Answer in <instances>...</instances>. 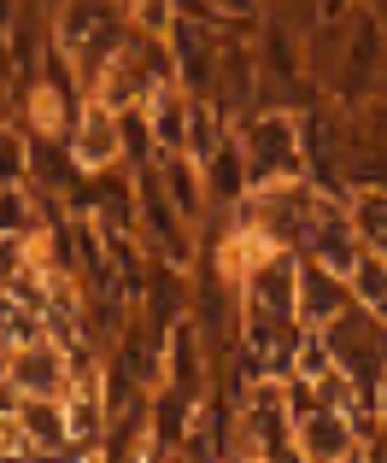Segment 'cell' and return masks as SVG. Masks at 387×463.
<instances>
[{
	"label": "cell",
	"mask_w": 387,
	"mask_h": 463,
	"mask_svg": "<svg viewBox=\"0 0 387 463\" xmlns=\"http://www.w3.org/2000/svg\"><path fill=\"white\" fill-rule=\"evenodd\" d=\"M294 446L306 463H341L353 452V417L346 411H311L294 422Z\"/></svg>",
	"instance_id": "ba28073f"
},
{
	"label": "cell",
	"mask_w": 387,
	"mask_h": 463,
	"mask_svg": "<svg viewBox=\"0 0 387 463\" xmlns=\"http://www.w3.org/2000/svg\"><path fill=\"white\" fill-rule=\"evenodd\" d=\"M346 288H353V299L370 317H382V323H387V259H382V252L364 247V259H358V270L346 276Z\"/></svg>",
	"instance_id": "8fae6325"
},
{
	"label": "cell",
	"mask_w": 387,
	"mask_h": 463,
	"mask_svg": "<svg viewBox=\"0 0 387 463\" xmlns=\"http://www.w3.org/2000/svg\"><path fill=\"white\" fill-rule=\"evenodd\" d=\"M124 12H129V30L136 35H159V42L176 30V18H183L176 0H124Z\"/></svg>",
	"instance_id": "7c38bea8"
},
{
	"label": "cell",
	"mask_w": 387,
	"mask_h": 463,
	"mask_svg": "<svg viewBox=\"0 0 387 463\" xmlns=\"http://www.w3.org/2000/svg\"><path fill=\"white\" fill-rule=\"evenodd\" d=\"M346 306H353L346 276H335L329 264H317V259H299V323L323 328V323H335Z\"/></svg>",
	"instance_id": "8992f818"
},
{
	"label": "cell",
	"mask_w": 387,
	"mask_h": 463,
	"mask_svg": "<svg viewBox=\"0 0 387 463\" xmlns=\"http://www.w3.org/2000/svg\"><path fill=\"white\" fill-rule=\"evenodd\" d=\"M141 118H147V129H153V147L165 153H183L188 147V118H194V94H183L176 82H165L159 94H147L141 100Z\"/></svg>",
	"instance_id": "9c48e42d"
},
{
	"label": "cell",
	"mask_w": 387,
	"mask_h": 463,
	"mask_svg": "<svg viewBox=\"0 0 387 463\" xmlns=\"http://www.w3.org/2000/svg\"><path fill=\"white\" fill-rule=\"evenodd\" d=\"M18 405H24V393L12 387V375L0 370V417H18Z\"/></svg>",
	"instance_id": "5bb4252c"
},
{
	"label": "cell",
	"mask_w": 387,
	"mask_h": 463,
	"mask_svg": "<svg viewBox=\"0 0 387 463\" xmlns=\"http://www.w3.org/2000/svg\"><path fill=\"white\" fill-rule=\"evenodd\" d=\"M65 153H71V170H82V176L118 170L124 165V124H118V112L82 100L77 124H71V136H65Z\"/></svg>",
	"instance_id": "5b68a950"
},
{
	"label": "cell",
	"mask_w": 387,
	"mask_h": 463,
	"mask_svg": "<svg viewBox=\"0 0 387 463\" xmlns=\"http://www.w3.org/2000/svg\"><path fill=\"white\" fill-rule=\"evenodd\" d=\"M241 158H247V194L252 188H282L306 182V136L294 112H259L241 129Z\"/></svg>",
	"instance_id": "7a4b0ae2"
},
{
	"label": "cell",
	"mask_w": 387,
	"mask_h": 463,
	"mask_svg": "<svg viewBox=\"0 0 387 463\" xmlns=\"http://www.w3.org/2000/svg\"><path fill=\"white\" fill-rule=\"evenodd\" d=\"M6 375H12V387H18L24 399H65V387H71V352L42 328V335H30V340L12 346Z\"/></svg>",
	"instance_id": "3957f363"
},
{
	"label": "cell",
	"mask_w": 387,
	"mask_h": 463,
	"mask_svg": "<svg viewBox=\"0 0 387 463\" xmlns=\"http://www.w3.org/2000/svg\"><path fill=\"white\" fill-rule=\"evenodd\" d=\"M0 182H30V129L0 124Z\"/></svg>",
	"instance_id": "4fadbf2b"
},
{
	"label": "cell",
	"mask_w": 387,
	"mask_h": 463,
	"mask_svg": "<svg viewBox=\"0 0 387 463\" xmlns=\"http://www.w3.org/2000/svg\"><path fill=\"white\" fill-rule=\"evenodd\" d=\"M42 229H47V217H42V200H35L30 182H0V241H30Z\"/></svg>",
	"instance_id": "30bf717a"
},
{
	"label": "cell",
	"mask_w": 387,
	"mask_h": 463,
	"mask_svg": "<svg viewBox=\"0 0 387 463\" xmlns=\"http://www.w3.org/2000/svg\"><path fill=\"white\" fill-rule=\"evenodd\" d=\"M129 42V12L124 0H59L53 6V47L71 59L82 94L100 82V71L124 53Z\"/></svg>",
	"instance_id": "6da1fadb"
},
{
	"label": "cell",
	"mask_w": 387,
	"mask_h": 463,
	"mask_svg": "<svg viewBox=\"0 0 387 463\" xmlns=\"http://www.w3.org/2000/svg\"><path fill=\"white\" fill-rule=\"evenodd\" d=\"M382 42H387L382 18H376V12H358V30L346 35V47H341V77H335V89H341L346 100H358V94H364V82L376 77Z\"/></svg>",
	"instance_id": "52a82bcc"
},
{
	"label": "cell",
	"mask_w": 387,
	"mask_h": 463,
	"mask_svg": "<svg viewBox=\"0 0 387 463\" xmlns=\"http://www.w3.org/2000/svg\"><path fill=\"white\" fill-rule=\"evenodd\" d=\"M165 42H171V59H176V89L194 94V100H212L217 59H223V35H217V24L176 18V30L165 35Z\"/></svg>",
	"instance_id": "277c9868"
}]
</instances>
